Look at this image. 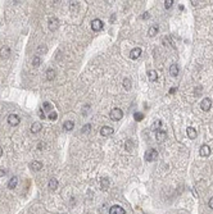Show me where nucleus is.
<instances>
[{
	"label": "nucleus",
	"mask_w": 213,
	"mask_h": 214,
	"mask_svg": "<svg viewBox=\"0 0 213 214\" xmlns=\"http://www.w3.org/2000/svg\"><path fill=\"white\" fill-rule=\"evenodd\" d=\"M131 149H132V142H131L130 140H127V142H126V150L131 151Z\"/></svg>",
	"instance_id": "nucleus-32"
},
{
	"label": "nucleus",
	"mask_w": 213,
	"mask_h": 214,
	"mask_svg": "<svg viewBox=\"0 0 213 214\" xmlns=\"http://www.w3.org/2000/svg\"><path fill=\"white\" fill-rule=\"evenodd\" d=\"M113 132H114V129H113L112 127H109V126H104V127H102V129H100V135L104 136V137L110 136Z\"/></svg>",
	"instance_id": "nucleus-9"
},
{
	"label": "nucleus",
	"mask_w": 213,
	"mask_h": 214,
	"mask_svg": "<svg viewBox=\"0 0 213 214\" xmlns=\"http://www.w3.org/2000/svg\"><path fill=\"white\" fill-rule=\"evenodd\" d=\"M102 190L105 191L108 188V186H109V181H108V178H102Z\"/></svg>",
	"instance_id": "nucleus-25"
},
{
	"label": "nucleus",
	"mask_w": 213,
	"mask_h": 214,
	"mask_svg": "<svg viewBox=\"0 0 213 214\" xmlns=\"http://www.w3.org/2000/svg\"><path fill=\"white\" fill-rule=\"evenodd\" d=\"M42 110L46 112V113H50V112L53 110V105H51V104H49V103H44L42 104Z\"/></svg>",
	"instance_id": "nucleus-24"
},
{
	"label": "nucleus",
	"mask_w": 213,
	"mask_h": 214,
	"mask_svg": "<svg viewBox=\"0 0 213 214\" xmlns=\"http://www.w3.org/2000/svg\"><path fill=\"white\" fill-rule=\"evenodd\" d=\"M208 205H209L210 209H213V196L209 199V201H208Z\"/></svg>",
	"instance_id": "nucleus-34"
},
{
	"label": "nucleus",
	"mask_w": 213,
	"mask_h": 214,
	"mask_svg": "<svg viewBox=\"0 0 213 214\" xmlns=\"http://www.w3.org/2000/svg\"><path fill=\"white\" fill-rule=\"evenodd\" d=\"M190 1H191V4H192L194 7H196L198 4H199V0H190Z\"/></svg>",
	"instance_id": "nucleus-36"
},
{
	"label": "nucleus",
	"mask_w": 213,
	"mask_h": 214,
	"mask_svg": "<svg viewBox=\"0 0 213 214\" xmlns=\"http://www.w3.org/2000/svg\"><path fill=\"white\" fill-rule=\"evenodd\" d=\"M90 128H91V126H90L89 123H87V124H85V126L82 127V133H87V132L90 131Z\"/></svg>",
	"instance_id": "nucleus-31"
},
{
	"label": "nucleus",
	"mask_w": 213,
	"mask_h": 214,
	"mask_svg": "<svg viewBox=\"0 0 213 214\" xmlns=\"http://www.w3.org/2000/svg\"><path fill=\"white\" fill-rule=\"evenodd\" d=\"M169 75H171L172 77H176V76H178V65H177V64H172L171 67H169Z\"/></svg>",
	"instance_id": "nucleus-15"
},
{
	"label": "nucleus",
	"mask_w": 213,
	"mask_h": 214,
	"mask_svg": "<svg viewBox=\"0 0 213 214\" xmlns=\"http://www.w3.org/2000/svg\"><path fill=\"white\" fill-rule=\"evenodd\" d=\"M186 132H187V136H189L190 140H195V139H196L198 132H196V129H195L194 127H187Z\"/></svg>",
	"instance_id": "nucleus-14"
},
{
	"label": "nucleus",
	"mask_w": 213,
	"mask_h": 214,
	"mask_svg": "<svg viewBox=\"0 0 213 214\" xmlns=\"http://www.w3.org/2000/svg\"><path fill=\"white\" fill-rule=\"evenodd\" d=\"M140 55H141V48H133V49L130 52V58L132 60L137 59Z\"/></svg>",
	"instance_id": "nucleus-11"
},
{
	"label": "nucleus",
	"mask_w": 213,
	"mask_h": 214,
	"mask_svg": "<svg viewBox=\"0 0 213 214\" xmlns=\"http://www.w3.org/2000/svg\"><path fill=\"white\" fill-rule=\"evenodd\" d=\"M209 154H210V147L208 146V145H202L200 149H199V155H200V157L205 158V157H209Z\"/></svg>",
	"instance_id": "nucleus-7"
},
{
	"label": "nucleus",
	"mask_w": 213,
	"mask_h": 214,
	"mask_svg": "<svg viewBox=\"0 0 213 214\" xmlns=\"http://www.w3.org/2000/svg\"><path fill=\"white\" fill-rule=\"evenodd\" d=\"M48 27H49L50 31H55V30H58V27H59V21L55 18V17H50V18H49Z\"/></svg>",
	"instance_id": "nucleus-4"
},
{
	"label": "nucleus",
	"mask_w": 213,
	"mask_h": 214,
	"mask_svg": "<svg viewBox=\"0 0 213 214\" xmlns=\"http://www.w3.org/2000/svg\"><path fill=\"white\" fill-rule=\"evenodd\" d=\"M210 106H212V100L209 98H204L202 100V103H200V109L203 112H208L210 109Z\"/></svg>",
	"instance_id": "nucleus-3"
},
{
	"label": "nucleus",
	"mask_w": 213,
	"mask_h": 214,
	"mask_svg": "<svg viewBox=\"0 0 213 214\" xmlns=\"http://www.w3.org/2000/svg\"><path fill=\"white\" fill-rule=\"evenodd\" d=\"M19 122H21V119L17 114H9V116H8V123H9L10 126H18Z\"/></svg>",
	"instance_id": "nucleus-6"
},
{
	"label": "nucleus",
	"mask_w": 213,
	"mask_h": 214,
	"mask_svg": "<svg viewBox=\"0 0 213 214\" xmlns=\"http://www.w3.org/2000/svg\"><path fill=\"white\" fill-rule=\"evenodd\" d=\"M41 128H42V126H41L40 122H35V123L31 126V132H32V133H37V132H40Z\"/></svg>",
	"instance_id": "nucleus-17"
},
{
	"label": "nucleus",
	"mask_w": 213,
	"mask_h": 214,
	"mask_svg": "<svg viewBox=\"0 0 213 214\" xmlns=\"http://www.w3.org/2000/svg\"><path fill=\"white\" fill-rule=\"evenodd\" d=\"M40 63H41V60H40V58H38V57L33 58V60H32V65H33V67H38V65H40Z\"/></svg>",
	"instance_id": "nucleus-29"
},
{
	"label": "nucleus",
	"mask_w": 213,
	"mask_h": 214,
	"mask_svg": "<svg viewBox=\"0 0 213 214\" xmlns=\"http://www.w3.org/2000/svg\"><path fill=\"white\" fill-rule=\"evenodd\" d=\"M7 174V170L5 169H0V177H3V176Z\"/></svg>",
	"instance_id": "nucleus-37"
},
{
	"label": "nucleus",
	"mask_w": 213,
	"mask_h": 214,
	"mask_svg": "<svg viewBox=\"0 0 213 214\" xmlns=\"http://www.w3.org/2000/svg\"><path fill=\"white\" fill-rule=\"evenodd\" d=\"M161 126H162V122L158 119V121L154 122V124H153V129H154V131H157V128H159Z\"/></svg>",
	"instance_id": "nucleus-30"
},
{
	"label": "nucleus",
	"mask_w": 213,
	"mask_h": 214,
	"mask_svg": "<svg viewBox=\"0 0 213 214\" xmlns=\"http://www.w3.org/2000/svg\"><path fill=\"white\" fill-rule=\"evenodd\" d=\"M133 118H135V121L140 122V121H143V119H144V114L143 113H135V114H133Z\"/></svg>",
	"instance_id": "nucleus-27"
},
{
	"label": "nucleus",
	"mask_w": 213,
	"mask_h": 214,
	"mask_svg": "<svg viewBox=\"0 0 213 214\" xmlns=\"http://www.w3.org/2000/svg\"><path fill=\"white\" fill-rule=\"evenodd\" d=\"M125 213H126L125 209L119 205H113L109 209V214H125Z\"/></svg>",
	"instance_id": "nucleus-8"
},
{
	"label": "nucleus",
	"mask_w": 213,
	"mask_h": 214,
	"mask_svg": "<svg viewBox=\"0 0 213 214\" xmlns=\"http://www.w3.org/2000/svg\"><path fill=\"white\" fill-rule=\"evenodd\" d=\"M41 168H42V163L38 162V160H33V162L30 163V169L33 170V172H37Z\"/></svg>",
	"instance_id": "nucleus-10"
},
{
	"label": "nucleus",
	"mask_w": 213,
	"mask_h": 214,
	"mask_svg": "<svg viewBox=\"0 0 213 214\" xmlns=\"http://www.w3.org/2000/svg\"><path fill=\"white\" fill-rule=\"evenodd\" d=\"M109 117H110V119H112V121L117 122V121H119V119H122L123 112L119 108H114V109H112V110H110Z\"/></svg>",
	"instance_id": "nucleus-1"
},
{
	"label": "nucleus",
	"mask_w": 213,
	"mask_h": 214,
	"mask_svg": "<svg viewBox=\"0 0 213 214\" xmlns=\"http://www.w3.org/2000/svg\"><path fill=\"white\" fill-rule=\"evenodd\" d=\"M18 185V177H12L9 180V182H8V187L10 188V190H13V188H15Z\"/></svg>",
	"instance_id": "nucleus-16"
},
{
	"label": "nucleus",
	"mask_w": 213,
	"mask_h": 214,
	"mask_svg": "<svg viewBox=\"0 0 213 214\" xmlns=\"http://www.w3.org/2000/svg\"><path fill=\"white\" fill-rule=\"evenodd\" d=\"M172 5H173V0H164V8L166 9H169Z\"/></svg>",
	"instance_id": "nucleus-28"
},
{
	"label": "nucleus",
	"mask_w": 213,
	"mask_h": 214,
	"mask_svg": "<svg viewBox=\"0 0 213 214\" xmlns=\"http://www.w3.org/2000/svg\"><path fill=\"white\" fill-rule=\"evenodd\" d=\"M175 92H176V87H172L171 91H169V94H175Z\"/></svg>",
	"instance_id": "nucleus-39"
},
{
	"label": "nucleus",
	"mask_w": 213,
	"mask_h": 214,
	"mask_svg": "<svg viewBox=\"0 0 213 214\" xmlns=\"http://www.w3.org/2000/svg\"><path fill=\"white\" fill-rule=\"evenodd\" d=\"M73 127H74V123L72 121H66L63 123V128L66 129V131H72V129H73Z\"/></svg>",
	"instance_id": "nucleus-21"
},
{
	"label": "nucleus",
	"mask_w": 213,
	"mask_h": 214,
	"mask_svg": "<svg viewBox=\"0 0 213 214\" xmlns=\"http://www.w3.org/2000/svg\"><path fill=\"white\" fill-rule=\"evenodd\" d=\"M158 31H159V28H158V26H151L150 28H149V31H148V35H149V37H154L157 34H158Z\"/></svg>",
	"instance_id": "nucleus-20"
},
{
	"label": "nucleus",
	"mask_w": 213,
	"mask_h": 214,
	"mask_svg": "<svg viewBox=\"0 0 213 214\" xmlns=\"http://www.w3.org/2000/svg\"><path fill=\"white\" fill-rule=\"evenodd\" d=\"M38 114H40V118L45 119V113H44V110H42V109H40V113H38Z\"/></svg>",
	"instance_id": "nucleus-35"
},
{
	"label": "nucleus",
	"mask_w": 213,
	"mask_h": 214,
	"mask_svg": "<svg viewBox=\"0 0 213 214\" xmlns=\"http://www.w3.org/2000/svg\"><path fill=\"white\" fill-rule=\"evenodd\" d=\"M46 80H49V81H51V80H54L55 78V71L53 69V68H49L48 71H46Z\"/></svg>",
	"instance_id": "nucleus-18"
},
{
	"label": "nucleus",
	"mask_w": 213,
	"mask_h": 214,
	"mask_svg": "<svg viewBox=\"0 0 213 214\" xmlns=\"http://www.w3.org/2000/svg\"><path fill=\"white\" fill-rule=\"evenodd\" d=\"M157 158H158V151H157L155 149H150L146 151V154H145L146 162H154Z\"/></svg>",
	"instance_id": "nucleus-2"
},
{
	"label": "nucleus",
	"mask_w": 213,
	"mask_h": 214,
	"mask_svg": "<svg viewBox=\"0 0 213 214\" xmlns=\"http://www.w3.org/2000/svg\"><path fill=\"white\" fill-rule=\"evenodd\" d=\"M10 55V49L8 46H3L1 49H0V58H3V59H8Z\"/></svg>",
	"instance_id": "nucleus-13"
},
{
	"label": "nucleus",
	"mask_w": 213,
	"mask_h": 214,
	"mask_svg": "<svg viewBox=\"0 0 213 214\" xmlns=\"http://www.w3.org/2000/svg\"><path fill=\"white\" fill-rule=\"evenodd\" d=\"M103 27H104V24H103V22L100 21V19H92L91 21V28L94 30V31H102Z\"/></svg>",
	"instance_id": "nucleus-5"
},
{
	"label": "nucleus",
	"mask_w": 213,
	"mask_h": 214,
	"mask_svg": "<svg viewBox=\"0 0 213 214\" xmlns=\"http://www.w3.org/2000/svg\"><path fill=\"white\" fill-rule=\"evenodd\" d=\"M149 17H150V14H149V13H144L143 14V19H146V18H149Z\"/></svg>",
	"instance_id": "nucleus-38"
},
{
	"label": "nucleus",
	"mask_w": 213,
	"mask_h": 214,
	"mask_svg": "<svg viewBox=\"0 0 213 214\" xmlns=\"http://www.w3.org/2000/svg\"><path fill=\"white\" fill-rule=\"evenodd\" d=\"M49 188H50L51 191H55L56 188H58V181H56L55 178H51V180L49 181Z\"/></svg>",
	"instance_id": "nucleus-19"
},
{
	"label": "nucleus",
	"mask_w": 213,
	"mask_h": 214,
	"mask_svg": "<svg viewBox=\"0 0 213 214\" xmlns=\"http://www.w3.org/2000/svg\"><path fill=\"white\" fill-rule=\"evenodd\" d=\"M37 53H46V46H42V45H41V46H38V49H37Z\"/></svg>",
	"instance_id": "nucleus-33"
},
{
	"label": "nucleus",
	"mask_w": 213,
	"mask_h": 214,
	"mask_svg": "<svg viewBox=\"0 0 213 214\" xmlns=\"http://www.w3.org/2000/svg\"><path fill=\"white\" fill-rule=\"evenodd\" d=\"M131 86H132V83H131L130 78H125V80H123V89H125L126 91H128V90H131Z\"/></svg>",
	"instance_id": "nucleus-23"
},
{
	"label": "nucleus",
	"mask_w": 213,
	"mask_h": 214,
	"mask_svg": "<svg viewBox=\"0 0 213 214\" xmlns=\"http://www.w3.org/2000/svg\"><path fill=\"white\" fill-rule=\"evenodd\" d=\"M148 77H149V80H150V81H157V78H158V73H157L155 71L150 69V71H148Z\"/></svg>",
	"instance_id": "nucleus-22"
},
{
	"label": "nucleus",
	"mask_w": 213,
	"mask_h": 214,
	"mask_svg": "<svg viewBox=\"0 0 213 214\" xmlns=\"http://www.w3.org/2000/svg\"><path fill=\"white\" fill-rule=\"evenodd\" d=\"M1 155H3V147L0 146V157H1Z\"/></svg>",
	"instance_id": "nucleus-40"
},
{
	"label": "nucleus",
	"mask_w": 213,
	"mask_h": 214,
	"mask_svg": "<svg viewBox=\"0 0 213 214\" xmlns=\"http://www.w3.org/2000/svg\"><path fill=\"white\" fill-rule=\"evenodd\" d=\"M155 139H157V141H159V142L164 141V140L167 139V132L166 131H162V129H158V131H157V133H155Z\"/></svg>",
	"instance_id": "nucleus-12"
},
{
	"label": "nucleus",
	"mask_w": 213,
	"mask_h": 214,
	"mask_svg": "<svg viewBox=\"0 0 213 214\" xmlns=\"http://www.w3.org/2000/svg\"><path fill=\"white\" fill-rule=\"evenodd\" d=\"M48 118L50 119V121H55L56 118H58V114H56V112H54V110H51L50 113L48 114Z\"/></svg>",
	"instance_id": "nucleus-26"
}]
</instances>
